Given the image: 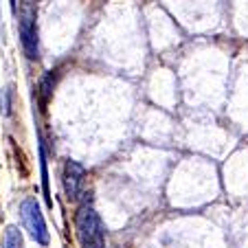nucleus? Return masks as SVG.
Returning <instances> with one entry per match:
<instances>
[{
	"mask_svg": "<svg viewBox=\"0 0 248 248\" xmlns=\"http://www.w3.org/2000/svg\"><path fill=\"white\" fill-rule=\"evenodd\" d=\"M75 226L81 248H103V224L93 206H79L75 216Z\"/></svg>",
	"mask_w": 248,
	"mask_h": 248,
	"instance_id": "nucleus-1",
	"label": "nucleus"
},
{
	"mask_svg": "<svg viewBox=\"0 0 248 248\" xmlns=\"http://www.w3.org/2000/svg\"><path fill=\"white\" fill-rule=\"evenodd\" d=\"M20 217H22L24 229L31 233V237L38 244L46 246L48 244V231H46V222H44V216L40 211V204L33 198H27V200L20 204Z\"/></svg>",
	"mask_w": 248,
	"mask_h": 248,
	"instance_id": "nucleus-2",
	"label": "nucleus"
},
{
	"mask_svg": "<svg viewBox=\"0 0 248 248\" xmlns=\"http://www.w3.org/2000/svg\"><path fill=\"white\" fill-rule=\"evenodd\" d=\"M20 40H22L24 55L29 60L38 57V27H35V9L31 2H27L20 16Z\"/></svg>",
	"mask_w": 248,
	"mask_h": 248,
	"instance_id": "nucleus-3",
	"label": "nucleus"
},
{
	"mask_svg": "<svg viewBox=\"0 0 248 248\" xmlns=\"http://www.w3.org/2000/svg\"><path fill=\"white\" fill-rule=\"evenodd\" d=\"M84 178H86V169L84 165H79L77 160H66L64 163V191L68 198H79L81 187H84Z\"/></svg>",
	"mask_w": 248,
	"mask_h": 248,
	"instance_id": "nucleus-4",
	"label": "nucleus"
},
{
	"mask_svg": "<svg viewBox=\"0 0 248 248\" xmlns=\"http://www.w3.org/2000/svg\"><path fill=\"white\" fill-rule=\"evenodd\" d=\"M2 248H24V239H22V233L18 231V226H7Z\"/></svg>",
	"mask_w": 248,
	"mask_h": 248,
	"instance_id": "nucleus-5",
	"label": "nucleus"
},
{
	"mask_svg": "<svg viewBox=\"0 0 248 248\" xmlns=\"http://www.w3.org/2000/svg\"><path fill=\"white\" fill-rule=\"evenodd\" d=\"M9 97H11V90H9V88L0 90V108H2V114H5V117H9V112H11V101H9Z\"/></svg>",
	"mask_w": 248,
	"mask_h": 248,
	"instance_id": "nucleus-6",
	"label": "nucleus"
}]
</instances>
